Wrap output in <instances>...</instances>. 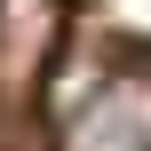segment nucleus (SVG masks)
Wrapping results in <instances>:
<instances>
[{"label": "nucleus", "instance_id": "obj_1", "mask_svg": "<svg viewBox=\"0 0 151 151\" xmlns=\"http://www.w3.org/2000/svg\"><path fill=\"white\" fill-rule=\"evenodd\" d=\"M56 151H151V64H119L111 80H96L64 111Z\"/></svg>", "mask_w": 151, "mask_h": 151}, {"label": "nucleus", "instance_id": "obj_2", "mask_svg": "<svg viewBox=\"0 0 151 151\" xmlns=\"http://www.w3.org/2000/svg\"><path fill=\"white\" fill-rule=\"evenodd\" d=\"M72 0H0V96H32V80L64 48Z\"/></svg>", "mask_w": 151, "mask_h": 151}]
</instances>
